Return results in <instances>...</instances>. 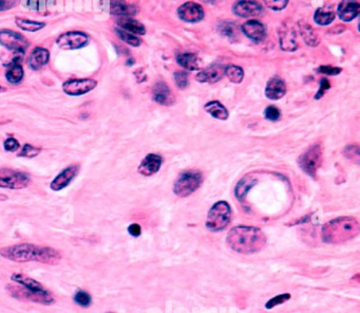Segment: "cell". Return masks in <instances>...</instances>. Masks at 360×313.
I'll return each mask as SVG.
<instances>
[{
    "instance_id": "29",
    "label": "cell",
    "mask_w": 360,
    "mask_h": 313,
    "mask_svg": "<svg viewBox=\"0 0 360 313\" xmlns=\"http://www.w3.org/2000/svg\"><path fill=\"white\" fill-rule=\"evenodd\" d=\"M15 24L18 28H20V29H22L24 31H28V32H37V31L44 29V28L46 27V23H44V22L30 21V20H26V18H22V17H16Z\"/></svg>"
},
{
    "instance_id": "40",
    "label": "cell",
    "mask_w": 360,
    "mask_h": 313,
    "mask_svg": "<svg viewBox=\"0 0 360 313\" xmlns=\"http://www.w3.org/2000/svg\"><path fill=\"white\" fill-rule=\"evenodd\" d=\"M220 32L227 37H232L236 33V26L232 22H224L220 26Z\"/></svg>"
},
{
    "instance_id": "43",
    "label": "cell",
    "mask_w": 360,
    "mask_h": 313,
    "mask_svg": "<svg viewBox=\"0 0 360 313\" xmlns=\"http://www.w3.org/2000/svg\"><path fill=\"white\" fill-rule=\"evenodd\" d=\"M20 144L15 138H8L4 140V148L6 151H11V153H14L17 149H20Z\"/></svg>"
},
{
    "instance_id": "52",
    "label": "cell",
    "mask_w": 360,
    "mask_h": 313,
    "mask_svg": "<svg viewBox=\"0 0 360 313\" xmlns=\"http://www.w3.org/2000/svg\"><path fill=\"white\" fill-rule=\"evenodd\" d=\"M108 313H113V312H108Z\"/></svg>"
},
{
    "instance_id": "41",
    "label": "cell",
    "mask_w": 360,
    "mask_h": 313,
    "mask_svg": "<svg viewBox=\"0 0 360 313\" xmlns=\"http://www.w3.org/2000/svg\"><path fill=\"white\" fill-rule=\"evenodd\" d=\"M264 116H265V119H268L270 121H278L280 119V116H281V112L280 110L276 107V106H268L266 109H265L264 111Z\"/></svg>"
},
{
    "instance_id": "27",
    "label": "cell",
    "mask_w": 360,
    "mask_h": 313,
    "mask_svg": "<svg viewBox=\"0 0 360 313\" xmlns=\"http://www.w3.org/2000/svg\"><path fill=\"white\" fill-rule=\"evenodd\" d=\"M205 110L210 113V116H212L214 119L218 120H227L228 119V110H227L220 102L218 101H212L207 103L205 105Z\"/></svg>"
},
{
    "instance_id": "2",
    "label": "cell",
    "mask_w": 360,
    "mask_h": 313,
    "mask_svg": "<svg viewBox=\"0 0 360 313\" xmlns=\"http://www.w3.org/2000/svg\"><path fill=\"white\" fill-rule=\"evenodd\" d=\"M266 241V236L260 229L248 225L232 227L226 238V242L232 250L245 255L260 252Z\"/></svg>"
},
{
    "instance_id": "25",
    "label": "cell",
    "mask_w": 360,
    "mask_h": 313,
    "mask_svg": "<svg viewBox=\"0 0 360 313\" xmlns=\"http://www.w3.org/2000/svg\"><path fill=\"white\" fill-rule=\"evenodd\" d=\"M118 28L122 30H125L131 34H138V35H144L146 33V28L145 26L136 21L132 20L130 17H120L116 21Z\"/></svg>"
},
{
    "instance_id": "15",
    "label": "cell",
    "mask_w": 360,
    "mask_h": 313,
    "mask_svg": "<svg viewBox=\"0 0 360 313\" xmlns=\"http://www.w3.org/2000/svg\"><path fill=\"white\" fill-rule=\"evenodd\" d=\"M50 61V52L44 47H35L28 58V66L34 71L42 69Z\"/></svg>"
},
{
    "instance_id": "47",
    "label": "cell",
    "mask_w": 360,
    "mask_h": 313,
    "mask_svg": "<svg viewBox=\"0 0 360 313\" xmlns=\"http://www.w3.org/2000/svg\"><path fill=\"white\" fill-rule=\"evenodd\" d=\"M128 233L132 236V237H138L142 234V227L138 223H132L128 226Z\"/></svg>"
},
{
    "instance_id": "39",
    "label": "cell",
    "mask_w": 360,
    "mask_h": 313,
    "mask_svg": "<svg viewBox=\"0 0 360 313\" xmlns=\"http://www.w3.org/2000/svg\"><path fill=\"white\" fill-rule=\"evenodd\" d=\"M174 78L176 81V86L180 89H185L188 86V73L184 71H176L174 74Z\"/></svg>"
},
{
    "instance_id": "9",
    "label": "cell",
    "mask_w": 360,
    "mask_h": 313,
    "mask_svg": "<svg viewBox=\"0 0 360 313\" xmlns=\"http://www.w3.org/2000/svg\"><path fill=\"white\" fill-rule=\"evenodd\" d=\"M6 291L11 297L22 300V301H31L34 303H40L44 306H51L55 303V297H44L37 295V294L29 291L28 289L20 286L17 283H8L6 286Z\"/></svg>"
},
{
    "instance_id": "6",
    "label": "cell",
    "mask_w": 360,
    "mask_h": 313,
    "mask_svg": "<svg viewBox=\"0 0 360 313\" xmlns=\"http://www.w3.org/2000/svg\"><path fill=\"white\" fill-rule=\"evenodd\" d=\"M31 184V177L22 170L0 168V187L6 189H24Z\"/></svg>"
},
{
    "instance_id": "1",
    "label": "cell",
    "mask_w": 360,
    "mask_h": 313,
    "mask_svg": "<svg viewBox=\"0 0 360 313\" xmlns=\"http://www.w3.org/2000/svg\"><path fill=\"white\" fill-rule=\"evenodd\" d=\"M2 257L14 262H40L42 264L56 265L62 259L60 251L52 246L35 245L32 243H20L4 246L0 249Z\"/></svg>"
},
{
    "instance_id": "4",
    "label": "cell",
    "mask_w": 360,
    "mask_h": 313,
    "mask_svg": "<svg viewBox=\"0 0 360 313\" xmlns=\"http://www.w3.org/2000/svg\"><path fill=\"white\" fill-rule=\"evenodd\" d=\"M232 219V208L226 201L214 203L207 214L206 227L212 232L223 231Z\"/></svg>"
},
{
    "instance_id": "13",
    "label": "cell",
    "mask_w": 360,
    "mask_h": 313,
    "mask_svg": "<svg viewBox=\"0 0 360 313\" xmlns=\"http://www.w3.org/2000/svg\"><path fill=\"white\" fill-rule=\"evenodd\" d=\"M78 172H80V166L76 164H73L64 168L62 172L52 180L50 188L54 192L62 191V189L70 185V183L75 179V177L78 175Z\"/></svg>"
},
{
    "instance_id": "45",
    "label": "cell",
    "mask_w": 360,
    "mask_h": 313,
    "mask_svg": "<svg viewBox=\"0 0 360 313\" xmlns=\"http://www.w3.org/2000/svg\"><path fill=\"white\" fill-rule=\"evenodd\" d=\"M330 82L326 79H321L320 80V88L315 96V100H320L322 97H324L326 92L330 89Z\"/></svg>"
},
{
    "instance_id": "30",
    "label": "cell",
    "mask_w": 360,
    "mask_h": 313,
    "mask_svg": "<svg viewBox=\"0 0 360 313\" xmlns=\"http://www.w3.org/2000/svg\"><path fill=\"white\" fill-rule=\"evenodd\" d=\"M280 44L281 48L283 50L292 51L296 49V39H295V32L288 30V28L284 29V31L280 32Z\"/></svg>"
},
{
    "instance_id": "17",
    "label": "cell",
    "mask_w": 360,
    "mask_h": 313,
    "mask_svg": "<svg viewBox=\"0 0 360 313\" xmlns=\"http://www.w3.org/2000/svg\"><path fill=\"white\" fill-rule=\"evenodd\" d=\"M242 32L256 43H261L266 39V29L257 21H248L242 25Z\"/></svg>"
},
{
    "instance_id": "38",
    "label": "cell",
    "mask_w": 360,
    "mask_h": 313,
    "mask_svg": "<svg viewBox=\"0 0 360 313\" xmlns=\"http://www.w3.org/2000/svg\"><path fill=\"white\" fill-rule=\"evenodd\" d=\"M301 32H302V36L303 39H304V41L306 42L308 45L310 46H314V44H312V41H315V43L318 45L319 44V39L315 35L314 31H312L310 29V27L308 26H306L304 28H302L301 29Z\"/></svg>"
},
{
    "instance_id": "26",
    "label": "cell",
    "mask_w": 360,
    "mask_h": 313,
    "mask_svg": "<svg viewBox=\"0 0 360 313\" xmlns=\"http://www.w3.org/2000/svg\"><path fill=\"white\" fill-rule=\"evenodd\" d=\"M257 183V179L254 178L252 176H245L244 178H242L240 181L238 182L234 189V194L236 197L239 199L240 201H242L243 199L246 197V195L248 194V192L250 191V188Z\"/></svg>"
},
{
    "instance_id": "32",
    "label": "cell",
    "mask_w": 360,
    "mask_h": 313,
    "mask_svg": "<svg viewBox=\"0 0 360 313\" xmlns=\"http://www.w3.org/2000/svg\"><path fill=\"white\" fill-rule=\"evenodd\" d=\"M224 74L234 84H240L244 79V71L239 66L228 65L225 67Z\"/></svg>"
},
{
    "instance_id": "7",
    "label": "cell",
    "mask_w": 360,
    "mask_h": 313,
    "mask_svg": "<svg viewBox=\"0 0 360 313\" xmlns=\"http://www.w3.org/2000/svg\"><path fill=\"white\" fill-rule=\"evenodd\" d=\"M324 160V149L321 144H314L310 146L304 154L301 155L298 163L300 168L310 177H316L319 167Z\"/></svg>"
},
{
    "instance_id": "11",
    "label": "cell",
    "mask_w": 360,
    "mask_h": 313,
    "mask_svg": "<svg viewBox=\"0 0 360 313\" xmlns=\"http://www.w3.org/2000/svg\"><path fill=\"white\" fill-rule=\"evenodd\" d=\"M98 86V82L92 79H74L68 80L62 84V91L70 97L84 96Z\"/></svg>"
},
{
    "instance_id": "3",
    "label": "cell",
    "mask_w": 360,
    "mask_h": 313,
    "mask_svg": "<svg viewBox=\"0 0 360 313\" xmlns=\"http://www.w3.org/2000/svg\"><path fill=\"white\" fill-rule=\"evenodd\" d=\"M359 232L360 224L356 218L338 217L322 226L321 238L326 243L338 244L355 238Z\"/></svg>"
},
{
    "instance_id": "21",
    "label": "cell",
    "mask_w": 360,
    "mask_h": 313,
    "mask_svg": "<svg viewBox=\"0 0 360 313\" xmlns=\"http://www.w3.org/2000/svg\"><path fill=\"white\" fill-rule=\"evenodd\" d=\"M286 85L279 77H272L265 88V96L270 100H279L286 96Z\"/></svg>"
},
{
    "instance_id": "24",
    "label": "cell",
    "mask_w": 360,
    "mask_h": 313,
    "mask_svg": "<svg viewBox=\"0 0 360 313\" xmlns=\"http://www.w3.org/2000/svg\"><path fill=\"white\" fill-rule=\"evenodd\" d=\"M138 7L136 5L127 4L125 2H111L110 14L116 16H134L138 13Z\"/></svg>"
},
{
    "instance_id": "35",
    "label": "cell",
    "mask_w": 360,
    "mask_h": 313,
    "mask_svg": "<svg viewBox=\"0 0 360 313\" xmlns=\"http://www.w3.org/2000/svg\"><path fill=\"white\" fill-rule=\"evenodd\" d=\"M292 297V295L290 293H283V294H279V295H276L272 297L270 300H268L265 302V308L266 309H272L274 307H277L279 305H282V303L286 302L288 300H290Z\"/></svg>"
},
{
    "instance_id": "19",
    "label": "cell",
    "mask_w": 360,
    "mask_h": 313,
    "mask_svg": "<svg viewBox=\"0 0 360 313\" xmlns=\"http://www.w3.org/2000/svg\"><path fill=\"white\" fill-rule=\"evenodd\" d=\"M152 99L160 105L170 106L174 103V97L164 82H158L152 88Z\"/></svg>"
},
{
    "instance_id": "42",
    "label": "cell",
    "mask_w": 360,
    "mask_h": 313,
    "mask_svg": "<svg viewBox=\"0 0 360 313\" xmlns=\"http://www.w3.org/2000/svg\"><path fill=\"white\" fill-rule=\"evenodd\" d=\"M48 4H51V3H48V2H31V0H28V2H26L24 3V7L26 8V9H29V10H31V11H36V12H38V11H42V10H44V9H46V5H48Z\"/></svg>"
},
{
    "instance_id": "31",
    "label": "cell",
    "mask_w": 360,
    "mask_h": 313,
    "mask_svg": "<svg viewBox=\"0 0 360 313\" xmlns=\"http://www.w3.org/2000/svg\"><path fill=\"white\" fill-rule=\"evenodd\" d=\"M336 14L334 11L326 8H319L314 15V20L318 25L326 26L335 20Z\"/></svg>"
},
{
    "instance_id": "37",
    "label": "cell",
    "mask_w": 360,
    "mask_h": 313,
    "mask_svg": "<svg viewBox=\"0 0 360 313\" xmlns=\"http://www.w3.org/2000/svg\"><path fill=\"white\" fill-rule=\"evenodd\" d=\"M344 154L348 160L353 161V162H355L356 164H359L360 155H359V146L358 145H356V144L348 145L344 150Z\"/></svg>"
},
{
    "instance_id": "8",
    "label": "cell",
    "mask_w": 360,
    "mask_h": 313,
    "mask_svg": "<svg viewBox=\"0 0 360 313\" xmlns=\"http://www.w3.org/2000/svg\"><path fill=\"white\" fill-rule=\"evenodd\" d=\"M0 45L17 56H24L30 47V42L20 33L4 29L0 30Z\"/></svg>"
},
{
    "instance_id": "16",
    "label": "cell",
    "mask_w": 360,
    "mask_h": 313,
    "mask_svg": "<svg viewBox=\"0 0 360 313\" xmlns=\"http://www.w3.org/2000/svg\"><path fill=\"white\" fill-rule=\"evenodd\" d=\"M22 59V56L15 55L14 59L10 62V64L6 65V79L8 83L12 85L20 84L24 80V68L20 64Z\"/></svg>"
},
{
    "instance_id": "36",
    "label": "cell",
    "mask_w": 360,
    "mask_h": 313,
    "mask_svg": "<svg viewBox=\"0 0 360 313\" xmlns=\"http://www.w3.org/2000/svg\"><path fill=\"white\" fill-rule=\"evenodd\" d=\"M40 151H42V148H40V147H35L31 144H24L22 146V148L20 149V153L17 154V156L20 158L31 159V158H35L38 156L40 154Z\"/></svg>"
},
{
    "instance_id": "12",
    "label": "cell",
    "mask_w": 360,
    "mask_h": 313,
    "mask_svg": "<svg viewBox=\"0 0 360 313\" xmlns=\"http://www.w3.org/2000/svg\"><path fill=\"white\" fill-rule=\"evenodd\" d=\"M11 280L20 286L28 289L29 291L37 294V295L44 296V297H53L54 294L46 289L42 283H40L38 280H36L30 276H28L26 274L15 272L11 275Z\"/></svg>"
},
{
    "instance_id": "18",
    "label": "cell",
    "mask_w": 360,
    "mask_h": 313,
    "mask_svg": "<svg viewBox=\"0 0 360 313\" xmlns=\"http://www.w3.org/2000/svg\"><path fill=\"white\" fill-rule=\"evenodd\" d=\"M162 157L156 154H149L142 161L138 170L140 175L149 177L156 174L162 166Z\"/></svg>"
},
{
    "instance_id": "44",
    "label": "cell",
    "mask_w": 360,
    "mask_h": 313,
    "mask_svg": "<svg viewBox=\"0 0 360 313\" xmlns=\"http://www.w3.org/2000/svg\"><path fill=\"white\" fill-rule=\"evenodd\" d=\"M316 71L321 74H326V75H338L342 69L338 67H332V66H321V67L317 68Z\"/></svg>"
},
{
    "instance_id": "14",
    "label": "cell",
    "mask_w": 360,
    "mask_h": 313,
    "mask_svg": "<svg viewBox=\"0 0 360 313\" xmlns=\"http://www.w3.org/2000/svg\"><path fill=\"white\" fill-rule=\"evenodd\" d=\"M178 15L184 22L196 23L203 20L204 10L194 3H186L178 9Z\"/></svg>"
},
{
    "instance_id": "33",
    "label": "cell",
    "mask_w": 360,
    "mask_h": 313,
    "mask_svg": "<svg viewBox=\"0 0 360 313\" xmlns=\"http://www.w3.org/2000/svg\"><path fill=\"white\" fill-rule=\"evenodd\" d=\"M114 33L116 34V36L118 37L120 41H122L124 43H126V44H128V45H130L132 47H138L142 44L140 40L138 39L136 35L131 34V33L127 32V31H125V30H122L118 27L114 28Z\"/></svg>"
},
{
    "instance_id": "48",
    "label": "cell",
    "mask_w": 360,
    "mask_h": 313,
    "mask_svg": "<svg viewBox=\"0 0 360 313\" xmlns=\"http://www.w3.org/2000/svg\"><path fill=\"white\" fill-rule=\"evenodd\" d=\"M16 2H8V0H0V12L11 10L15 7Z\"/></svg>"
},
{
    "instance_id": "50",
    "label": "cell",
    "mask_w": 360,
    "mask_h": 313,
    "mask_svg": "<svg viewBox=\"0 0 360 313\" xmlns=\"http://www.w3.org/2000/svg\"><path fill=\"white\" fill-rule=\"evenodd\" d=\"M6 199H8V197L6 195L0 194V201H4V200H6Z\"/></svg>"
},
{
    "instance_id": "46",
    "label": "cell",
    "mask_w": 360,
    "mask_h": 313,
    "mask_svg": "<svg viewBox=\"0 0 360 313\" xmlns=\"http://www.w3.org/2000/svg\"><path fill=\"white\" fill-rule=\"evenodd\" d=\"M288 0H286V2H284V0H281V2H279V0L278 2H265V5L274 11L283 10V9L288 6Z\"/></svg>"
},
{
    "instance_id": "51",
    "label": "cell",
    "mask_w": 360,
    "mask_h": 313,
    "mask_svg": "<svg viewBox=\"0 0 360 313\" xmlns=\"http://www.w3.org/2000/svg\"><path fill=\"white\" fill-rule=\"evenodd\" d=\"M0 90H2V86H0Z\"/></svg>"
},
{
    "instance_id": "28",
    "label": "cell",
    "mask_w": 360,
    "mask_h": 313,
    "mask_svg": "<svg viewBox=\"0 0 360 313\" xmlns=\"http://www.w3.org/2000/svg\"><path fill=\"white\" fill-rule=\"evenodd\" d=\"M176 62L180 66H182L183 68L189 71H194L198 69V56L194 53H182L176 56Z\"/></svg>"
},
{
    "instance_id": "20",
    "label": "cell",
    "mask_w": 360,
    "mask_h": 313,
    "mask_svg": "<svg viewBox=\"0 0 360 313\" xmlns=\"http://www.w3.org/2000/svg\"><path fill=\"white\" fill-rule=\"evenodd\" d=\"M232 11L240 17H254L261 15L263 9L256 2H238L232 7Z\"/></svg>"
},
{
    "instance_id": "5",
    "label": "cell",
    "mask_w": 360,
    "mask_h": 313,
    "mask_svg": "<svg viewBox=\"0 0 360 313\" xmlns=\"http://www.w3.org/2000/svg\"><path fill=\"white\" fill-rule=\"evenodd\" d=\"M203 175L198 170H187L178 177L174 184V193L178 197H188L201 186Z\"/></svg>"
},
{
    "instance_id": "49",
    "label": "cell",
    "mask_w": 360,
    "mask_h": 313,
    "mask_svg": "<svg viewBox=\"0 0 360 313\" xmlns=\"http://www.w3.org/2000/svg\"><path fill=\"white\" fill-rule=\"evenodd\" d=\"M126 64H127V66H132V64H134V58H128Z\"/></svg>"
},
{
    "instance_id": "34",
    "label": "cell",
    "mask_w": 360,
    "mask_h": 313,
    "mask_svg": "<svg viewBox=\"0 0 360 313\" xmlns=\"http://www.w3.org/2000/svg\"><path fill=\"white\" fill-rule=\"evenodd\" d=\"M74 302L82 308H89L92 303V297L87 291L78 289L73 296Z\"/></svg>"
},
{
    "instance_id": "23",
    "label": "cell",
    "mask_w": 360,
    "mask_h": 313,
    "mask_svg": "<svg viewBox=\"0 0 360 313\" xmlns=\"http://www.w3.org/2000/svg\"><path fill=\"white\" fill-rule=\"evenodd\" d=\"M360 12V5L356 2H342L337 9V14L344 22H350L355 20Z\"/></svg>"
},
{
    "instance_id": "22",
    "label": "cell",
    "mask_w": 360,
    "mask_h": 313,
    "mask_svg": "<svg viewBox=\"0 0 360 313\" xmlns=\"http://www.w3.org/2000/svg\"><path fill=\"white\" fill-rule=\"evenodd\" d=\"M225 67L220 65H214L210 68L198 72L196 77V80L200 83H216L220 81L224 75Z\"/></svg>"
},
{
    "instance_id": "10",
    "label": "cell",
    "mask_w": 360,
    "mask_h": 313,
    "mask_svg": "<svg viewBox=\"0 0 360 313\" xmlns=\"http://www.w3.org/2000/svg\"><path fill=\"white\" fill-rule=\"evenodd\" d=\"M89 41V36L82 31H69L58 37L56 45L64 50H78L86 47Z\"/></svg>"
}]
</instances>
